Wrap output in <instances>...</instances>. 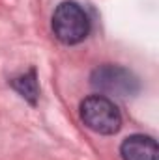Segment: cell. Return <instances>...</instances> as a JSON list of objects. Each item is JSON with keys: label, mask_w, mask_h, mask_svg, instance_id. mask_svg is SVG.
I'll use <instances>...</instances> for the list:
<instances>
[{"label": "cell", "mask_w": 159, "mask_h": 160, "mask_svg": "<svg viewBox=\"0 0 159 160\" xmlns=\"http://www.w3.org/2000/svg\"><path fill=\"white\" fill-rule=\"evenodd\" d=\"M90 84L103 95H114V97H133L140 89L139 78L125 67L105 63L92 71Z\"/></svg>", "instance_id": "obj_3"}, {"label": "cell", "mask_w": 159, "mask_h": 160, "mask_svg": "<svg viewBox=\"0 0 159 160\" xmlns=\"http://www.w3.org/2000/svg\"><path fill=\"white\" fill-rule=\"evenodd\" d=\"M80 119L82 123L103 136L116 134L122 127V116L116 104L105 95H90L80 102Z\"/></svg>", "instance_id": "obj_2"}, {"label": "cell", "mask_w": 159, "mask_h": 160, "mask_svg": "<svg viewBox=\"0 0 159 160\" xmlns=\"http://www.w3.org/2000/svg\"><path fill=\"white\" fill-rule=\"evenodd\" d=\"M52 32L64 45H77L90 34V19L77 2H62L52 13Z\"/></svg>", "instance_id": "obj_1"}, {"label": "cell", "mask_w": 159, "mask_h": 160, "mask_svg": "<svg viewBox=\"0 0 159 160\" xmlns=\"http://www.w3.org/2000/svg\"><path fill=\"white\" fill-rule=\"evenodd\" d=\"M11 88L30 104H36L38 97H40V84H38V77H36V69H30L28 73L17 77L11 80Z\"/></svg>", "instance_id": "obj_5"}, {"label": "cell", "mask_w": 159, "mask_h": 160, "mask_svg": "<svg viewBox=\"0 0 159 160\" xmlns=\"http://www.w3.org/2000/svg\"><path fill=\"white\" fill-rule=\"evenodd\" d=\"M122 160H157V142L146 134L127 136L120 145Z\"/></svg>", "instance_id": "obj_4"}]
</instances>
